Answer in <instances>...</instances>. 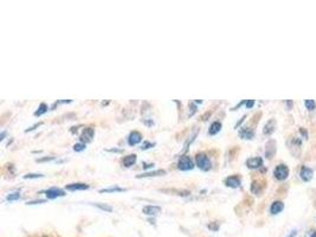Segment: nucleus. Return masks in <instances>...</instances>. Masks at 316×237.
<instances>
[{
  "label": "nucleus",
  "mask_w": 316,
  "mask_h": 237,
  "mask_svg": "<svg viewBox=\"0 0 316 237\" xmlns=\"http://www.w3.org/2000/svg\"><path fill=\"white\" fill-rule=\"evenodd\" d=\"M304 106L308 110H314L315 107H316V103L314 100H306L304 101Z\"/></svg>",
  "instance_id": "nucleus-24"
},
{
  "label": "nucleus",
  "mask_w": 316,
  "mask_h": 237,
  "mask_svg": "<svg viewBox=\"0 0 316 237\" xmlns=\"http://www.w3.org/2000/svg\"><path fill=\"white\" fill-rule=\"evenodd\" d=\"M54 160H56V158L55 157H45V158H39V159H37L36 162L37 163H48V162H54Z\"/></svg>",
  "instance_id": "nucleus-29"
},
{
  "label": "nucleus",
  "mask_w": 316,
  "mask_h": 237,
  "mask_svg": "<svg viewBox=\"0 0 316 237\" xmlns=\"http://www.w3.org/2000/svg\"><path fill=\"white\" fill-rule=\"evenodd\" d=\"M167 172L165 169H155V171H149L145 172V173L137 174L136 178H154V177H161V175H166Z\"/></svg>",
  "instance_id": "nucleus-11"
},
{
  "label": "nucleus",
  "mask_w": 316,
  "mask_h": 237,
  "mask_svg": "<svg viewBox=\"0 0 316 237\" xmlns=\"http://www.w3.org/2000/svg\"><path fill=\"white\" fill-rule=\"evenodd\" d=\"M48 109H49L48 104L40 103L39 107H38V109L36 110V112H34V116H42L43 114H45L46 112H48Z\"/></svg>",
  "instance_id": "nucleus-20"
},
{
  "label": "nucleus",
  "mask_w": 316,
  "mask_h": 237,
  "mask_svg": "<svg viewBox=\"0 0 316 237\" xmlns=\"http://www.w3.org/2000/svg\"><path fill=\"white\" fill-rule=\"evenodd\" d=\"M304 237H316V230H309Z\"/></svg>",
  "instance_id": "nucleus-36"
},
{
  "label": "nucleus",
  "mask_w": 316,
  "mask_h": 237,
  "mask_svg": "<svg viewBox=\"0 0 316 237\" xmlns=\"http://www.w3.org/2000/svg\"><path fill=\"white\" fill-rule=\"evenodd\" d=\"M274 177L276 178L277 180L280 181H283L285 180L286 178L289 177V168L284 164H280V165H277L276 168L274 169Z\"/></svg>",
  "instance_id": "nucleus-3"
},
{
  "label": "nucleus",
  "mask_w": 316,
  "mask_h": 237,
  "mask_svg": "<svg viewBox=\"0 0 316 237\" xmlns=\"http://www.w3.org/2000/svg\"><path fill=\"white\" fill-rule=\"evenodd\" d=\"M87 148V145L83 144V142H77V144L74 145V151L75 152H82Z\"/></svg>",
  "instance_id": "nucleus-27"
},
{
  "label": "nucleus",
  "mask_w": 316,
  "mask_h": 237,
  "mask_svg": "<svg viewBox=\"0 0 316 237\" xmlns=\"http://www.w3.org/2000/svg\"><path fill=\"white\" fill-rule=\"evenodd\" d=\"M245 119H247V115H244V116H243V118L241 119V120H239V122H238V124H236V126H235V128H236V130H237V128H238L239 127V126H241L242 125V122L243 121H244V120Z\"/></svg>",
  "instance_id": "nucleus-37"
},
{
  "label": "nucleus",
  "mask_w": 316,
  "mask_h": 237,
  "mask_svg": "<svg viewBox=\"0 0 316 237\" xmlns=\"http://www.w3.org/2000/svg\"><path fill=\"white\" fill-rule=\"evenodd\" d=\"M107 152H113V153H121V150H118V148H109V150H107Z\"/></svg>",
  "instance_id": "nucleus-38"
},
{
  "label": "nucleus",
  "mask_w": 316,
  "mask_h": 237,
  "mask_svg": "<svg viewBox=\"0 0 316 237\" xmlns=\"http://www.w3.org/2000/svg\"><path fill=\"white\" fill-rule=\"evenodd\" d=\"M253 135H254L253 131L249 127H243L242 130L239 131V136L244 140H251L253 137Z\"/></svg>",
  "instance_id": "nucleus-17"
},
{
  "label": "nucleus",
  "mask_w": 316,
  "mask_h": 237,
  "mask_svg": "<svg viewBox=\"0 0 316 237\" xmlns=\"http://www.w3.org/2000/svg\"><path fill=\"white\" fill-rule=\"evenodd\" d=\"M296 235H297V230H292L288 235V237H296Z\"/></svg>",
  "instance_id": "nucleus-41"
},
{
  "label": "nucleus",
  "mask_w": 316,
  "mask_h": 237,
  "mask_svg": "<svg viewBox=\"0 0 316 237\" xmlns=\"http://www.w3.org/2000/svg\"><path fill=\"white\" fill-rule=\"evenodd\" d=\"M251 191H253V194H254V195H257V196H259V195H260V192H262V190H260V189H259V186L257 185L256 181H253V185H251Z\"/></svg>",
  "instance_id": "nucleus-28"
},
{
  "label": "nucleus",
  "mask_w": 316,
  "mask_h": 237,
  "mask_svg": "<svg viewBox=\"0 0 316 237\" xmlns=\"http://www.w3.org/2000/svg\"><path fill=\"white\" fill-rule=\"evenodd\" d=\"M94 135H95V130L93 127H87L84 128L82 134L80 135V142H83V144H89V142L93 141Z\"/></svg>",
  "instance_id": "nucleus-4"
},
{
  "label": "nucleus",
  "mask_w": 316,
  "mask_h": 237,
  "mask_svg": "<svg viewBox=\"0 0 316 237\" xmlns=\"http://www.w3.org/2000/svg\"><path fill=\"white\" fill-rule=\"evenodd\" d=\"M275 153H276V142L274 140H270V141H268L267 147H265V157L268 159H271L275 156Z\"/></svg>",
  "instance_id": "nucleus-14"
},
{
  "label": "nucleus",
  "mask_w": 316,
  "mask_h": 237,
  "mask_svg": "<svg viewBox=\"0 0 316 237\" xmlns=\"http://www.w3.org/2000/svg\"><path fill=\"white\" fill-rule=\"evenodd\" d=\"M89 185L88 184H84V183H72V184H68V185H65V190L66 191H84V190H88L89 189Z\"/></svg>",
  "instance_id": "nucleus-10"
},
{
  "label": "nucleus",
  "mask_w": 316,
  "mask_h": 237,
  "mask_svg": "<svg viewBox=\"0 0 316 237\" xmlns=\"http://www.w3.org/2000/svg\"><path fill=\"white\" fill-rule=\"evenodd\" d=\"M313 175H314V171H313L312 169L306 168V166H303V168L301 169V171H300V177H301V179H302L303 181H309V180H312Z\"/></svg>",
  "instance_id": "nucleus-12"
},
{
  "label": "nucleus",
  "mask_w": 316,
  "mask_h": 237,
  "mask_svg": "<svg viewBox=\"0 0 316 237\" xmlns=\"http://www.w3.org/2000/svg\"><path fill=\"white\" fill-rule=\"evenodd\" d=\"M224 184H225V186L231 187V189H237V187L241 186L242 180L238 175H230V177L225 178Z\"/></svg>",
  "instance_id": "nucleus-7"
},
{
  "label": "nucleus",
  "mask_w": 316,
  "mask_h": 237,
  "mask_svg": "<svg viewBox=\"0 0 316 237\" xmlns=\"http://www.w3.org/2000/svg\"><path fill=\"white\" fill-rule=\"evenodd\" d=\"M136 160H137L136 154H129V156L125 157L124 159H122V165H124L125 168H127V169L131 168L133 165H135Z\"/></svg>",
  "instance_id": "nucleus-16"
},
{
  "label": "nucleus",
  "mask_w": 316,
  "mask_h": 237,
  "mask_svg": "<svg viewBox=\"0 0 316 237\" xmlns=\"http://www.w3.org/2000/svg\"><path fill=\"white\" fill-rule=\"evenodd\" d=\"M24 179H38V178H44V174H40V173H28L25 174Z\"/></svg>",
  "instance_id": "nucleus-25"
},
{
  "label": "nucleus",
  "mask_w": 316,
  "mask_h": 237,
  "mask_svg": "<svg viewBox=\"0 0 316 237\" xmlns=\"http://www.w3.org/2000/svg\"><path fill=\"white\" fill-rule=\"evenodd\" d=\"M190 107H191V110H192V112L190 113V116H193L194 115V113L197 112V103H195V102H191V103H190Z\"/></svg>",
  "instance_id": "nucleus-33"
},
{
  "label": "nucleus",
  "mask_w": 316,
  "mask_h": 237,
  "mask_svg": "<svg viewBox=\"0 0 316 237\" xmlns=\"http://www.w3.org/2000/svg\"><path fill=\"white\" fill-rule=\"evenodd\" d=\"M43 194H45L48 200H56V198L65 196V192L62 189H58V187H51V189L45 190V191H43Z\"/></svg>",
  "instance_id": "nucleus-5"
},
{
  "label": "nucleus",
  "mask_w": 316,
  "mask_h": 237,
  "mask_svg": "<svg viewBox=\"0 0 316 237\" xmlns=\"http://www.w3.org/2000/svg\"><path fill=\"white\" fill-rule=\"evenodd\" d=\"M127 191L126 189H122V187L119 186H113V187H107V189H101L99 190V194H113V192H125Z\"/></svg>",
  "instance_id": "nucleus-19"
},
{
  "label": "nucleus",
  "mask_w": 316,
  "mask_h": 237,
  "mask_svg": "<svg viewBox=\"0 0 316 237\" xmlns=\"http://www.w3.org/2000/svg\"><path fill=\"white\" fill-rule=\"evenodd\" d=\"M162 192H172V194H177V196H189L190 192L186 191V190H183V191H178V190H162Z\"/></svg>",
  "instance_id": "nucleus-23"
},
{
  "label": "nucleus",
  "mask_w": 316,
  "mask_h": 237,
  "mask_svg": "<svg viewBox=\"0 0 316 237\" xmlns=\"http://www.w3.org/2000/svg\"><path fill=\"white\" fill-rule=\"evenodd\" d=\"M283 209H284V204H283V202L275 201L270 206V213L271 215H279L280 212L283 211Z\"/></svg>",
  "instance_id": "nucleus-15"
},
{
  "label": "nucleus",
  "mask_w": 316,
  "mask_h": 237,
  "mask_svg": "<svg viewBox=\"0 0 316 237\" xmlns=\"http://www.w3.org/2000/svg\"><path fill=\"white\" fill-rule=\"evenodd\" d=\"M96 207H98L99 210H102V211H105V212H112L113 211V207L110 205H108V204H102V203H95L94 204Z\"/></svg>",
  "instance_id": "nucleus-21"
},
{
  "label": "nucleus",
  "mask_w": 316,
  "mask_h": 237,
  "mask_svg": "<svg viewBox=\"0 0 316 237\" xmlns=\"http://www.w3.org/2000/svg\"><path fill=\"white\" fill-rule=\"evenodd\" d=\"M6 134H7L6 131H2V132H1V134H0V140H1V141L5 139V136H6Z\"/></svg>",
  "instance_id": "nucleus-40"
},
{
  "label": "nucleus",
  "mask_w": 316,
  "mask_h": 237,
  "mask_svg": "<svg viewBox=\"0 0 316 237\" xmlns=\"http://www.w3.org/2000/svg\"><path fill=\"white\" fill-rule=\"evenodd\" d=\"M254 104V100H248L245 101V107L248 108V109H250V108H253Z\"/></svg>",
  "instance_id": "nucleus-35"
},
{
  "label": "nucleus",
  "mask_w": 316,
  "mask_h": 237,
  "mask_svg": "<svg viewBox=\"0 0 316 237\" xmlns=\"http://www.w3.org/2000/svg\"><path fill=\"white\" fill-rule=\"evenodd\" d=\"M247 166L250 169H258L263 166V159L260 157L250 158L247 160Z\"/></svg>",
  "instance_id": "nucleus-9"
},
{
  "label": "nucleus",
  "mask_w": 316,
  "mask_h": 237,
  "mask_svg": "<svg viewBox=\"0 0 316 237\" xmlns=\"http://www.w3.org/2000/svg\"><path fill=\"white\" fill-rule=\"evenodd\" d=\"M207 228H209V229L212 230V231H217L219 229V224L216 223V222H212V223L207 224Z\"/></svg>",
  "instance_id": "nucleus-31"
},
{
  "label": "nucleus",
  "mask_w": 316,
  "mask_h": 237,
  "mask_svg": "<svg viewBox=\"0 0 316 237\" xmlns=\"http://www.w3.org/2000/svg\"><path fill=\"white\" fill-rule=\"evenodd\" d=\"M194 166V162L189 156H181L178 160V169L180 171H192Z\"/></svg>",
  "instance_id": "nucleus-2"
},
{
  "label": "nucleus",
  "mask_w": 316,
  "mask_h": 237,
  "mask_svg": "<svg viewBox=\"0 0 316 237\" xmlns=\"http://www.w3.org/2000/svg\"><path fill=\"white\" fill-rule=\"evenodd\" d=\"M142 141V134L137 131L130 132L127 137V142L129 146H136Z\"/></svg>",
  "instance_id": "nucleus-6"
},
{
  "label": "nucleus",
  "mask_w": 316,
  "mask_h": 237,
  "mask_svg": "<svg viewBox=\"0 0 316 237\" xmlns=\"http://www.w3.org/2000/svg\"><path fill=\"white\" fill-rule=\"evenodd\" d=\"M197 135H198V133H195L194 134V135H192L191 136V139H189V140H187V141H186V144H185V146H184V147H185V148H184V151H187V150H189V145H191L192 144V142L193 141H194V140H195V137H197Z\"/></svg>",
  "instance_id": "nucleus-30"
},
{
  "label": "nucleus",
  "mask_w": 316,
  "mask_h": 237,
  "mask_svg": "<svg viewBox=\"0 0 316 237\" xmlns=\"http://www.w3.org/2000/svg\"><path fill=\"white\" fill-rule=\"evenodd\" d=\"M221 131V121H215L212 122L209 128V135H216V134H218L219 132Z\"/></svg>",
  "instance_id": "nucleus-18"
},
{
  "label": "nucleus",
  "mask_w": 316,
  "mask_h": 237,
  "mask_svg": "<svg viewBox=\"0 0 316 237\" xmlns=\"http://www.w3.org/2000/svg\"><path fill=\"white\" fill-rule=\"evenodd\" d=\"M42 125H43V122H37V124H34L33 126H32V127L28 128V130H25V133H29V132L34 131V130H36L37 127H40V126H42Z\"/></svg>",
  "instance_id": "nucleus-34"
},
{
  "label": "nucleus",
  "mask_w": 316,
  "mask_h": 237,
  "mask_svg": "<svg viewBox=\"0 0 316 237\" xmlns=\"http://www.w3.org/2000/svg\"><path fill=\"white\" fill-rule=\"evenodd\" d=\"M45 200H36V201H31V202H28V205H36V204H44L45 203Z\"/></svg>",
  "instance_id": "nucleus-32"
},
{
  "label": "nucleus",
  "mask_w": 316,
  "mask_h": 237,
  "mask_svg": "<svg viewBox=\"0 0 316 237\" xmlns=\"http://www.w3.org/2000/svg\"><path fill=\"white\" fill-rule=\"evenodd\" d=\"M154 166V164H146V163H143V169H151V168H153Z\"/></svg>",
  "instance_id": "nucleus-39"
},
{
  "label": "nucleus",
  "mask_w": 316,
  "mask_h": 237,
  "mask_svg": "<svg viewBox=\"0 0 316 237\" xmlns=\"http://www.w3.org/2000/svg\"><path fill=\"white\" fill-rule=\"evenodd\" d=\"M275 130H276V120L271 119L265 124L264 128H263V133H264L265 135H271Z\"/></svg>",
  "instance_id": "nucleus-13"
},
{
  "label": "nucleus",
  "mask_w": 316,
  "mask_h": 237,
  "mask_svg": "<svg viewBox=\"0 0 316 237\" xmlns=\"http://www.w3.org/2000/svg\"><path fill=\"white\" fill-rule=\"evenodd\" d=\"M155 145H157V144H155V142L145 141V142H143V144H142L141 147H140V150H141V151H147V150H149V148H153Z\"/></svg>",
  "instance_id": "nucleus-26"
},
{
  "label": "nucleus",
  "mask_w": 316,
  "mask_h": 237,
  "mask_svg": "<svg viewBox=\"0 0 316 237\" xmlns=\"http://www.w3.org/2000/svg\"><path fill=\"white\" fill-rule=\"evenodd\" d=\"M195 165L198 169H200L201 171L207 172L212 169V163H211L210 158L205 153H198L195 156Z\"/></svg>",
  "instance_id": "nucleus-1"
},
{
  "label": "nucleus",
  "mask_w": 316,
  "mask_h": 237,
  "mask_svg": "<svg viewBox=\"0 0 316 237\" xmlns=\"http://www.w3.org/2000/svg\"><path fill=\"white\" fill-rule=\"evenodd\" d=\"M20 198H22V196H20V192H12V194L7 195L6 200L8 202H14V201H19Z\"/></svg>",
  "instance_id": "nucleus-22"
},
{
  "label": "nucleus",
  "mask_w": 316,
  "mask_h": 237,
  "mask_svg": "<svg viewBox=\"0 0 316 237\" xmlns=\"http://www.w3.org/2000/svg\"><path fill=\"white\" fill-rule=\"evenodd\" d=\"M142 212L145 213L146 216H149V217H155V216L159 215L161 212V207L157 206V205H146L142 209Z\"/></svg>",
  "instance_id": "nucleus-8"
}]
</instances>
